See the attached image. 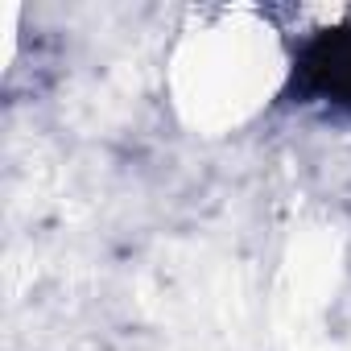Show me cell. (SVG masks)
Listing matches in <instances>:
<instances>
[{
	"instance_id": "1",
	"label": "cell",
	"mask_w": 351,
	"mask_h": 351,
	"mask_svg": "<svg viewBox=\"0 0 351 351\" xmlns=\"http://www.w3.org/2000/svg\"><path fill=\"white\" fill-rule=\"evenodd\" d=\"M302 71L318 99L351 112V25H339V29L314 38L302 58Z\"/></svg>"
}]
</instances>
